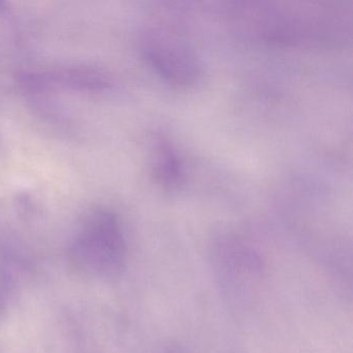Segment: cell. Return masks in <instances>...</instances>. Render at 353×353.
<instances>
[{
    "mask_svg": "<svg viewBox=\"0 0 353 353\" xmlns=\"http://www.w3.org/2000/svg\"><path fill=\"white\" fill-rule=\"evenodd\" d=\"M78 270L98 278H119L127 268L128 250L119 216L98 210L84 218L71 245Z\"/></svg>",
    "mask_w": 353,
    "mask_h": 353,
    "instance_id": "1",
    "label": "cell"
},
{
    "mask_svg": "<svg viewBox=\"0 0 353 353\" xmlns=\"http://www.w3.org/2000/svg\"><path fill=\"white\" fill-rule=\"evenodd\" d=\"M142 52L150 67L173 85H193L201 77V65L194 49L167 28L154 26L146 30Z\"/></svg>",
    "mask_w": 353,
    "mask_h": 353,
    "instance_id": "2",
    "label": "cell"
},
{
    "mask_svg": "<svg viewBox=\"0 0 353 353\" xmlns=\"http://www.w3.org/2000/svg\"><path fill=\"white\" fill-rule=\"evenodd\" d=\"M19 84L26 94L43 98L57 90L104 92L111 88V80L98 68L74 65L53 71L26 72L20 76Z\"/></svg>",
    "mask_w": 353,
    "mask_h": 353,
    "instance_id": "3",
    "label": "cell"
},
{
    "mask_svg": "<svg viewBox=\"0 0 353 353\" xmlns=\"http://www.w3.org/2000/svg\"><path fill=\"white\" fill-rule=\"evenodd\" d=\"M156 160L154 164V176L157 183L165 189H174L183 183V165L172 144L164 136L156 139Z\"/></svg>",
    "mask_w": 353,
    "mask_h": 353,
    "instance_id": "4",
    "label": "cell"
},
{
    "mask_svg": "<svg viewBox=\"0 0 353 353\" xmlns=\"http://www.w3.org/2000/svg\"><path fill=\"white\" fill-rule=\"evenodd\" d=\"M3 312H5V303H3V299L0 296V317L3 315Z\"/></svg>",
    "mask_w": 353,
    "mask_h": 353,
    "instance_id": "5",
    "label": "cell"
}]
</instances>
